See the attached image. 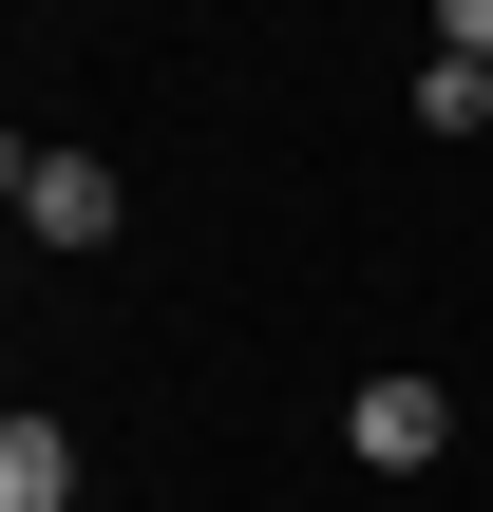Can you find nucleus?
<instances>
[{
  "mask_svg": "<svg viewBox=\"0 0 493 512\" xmlns=\"http://www.w3.org/2000/svg\"><path fill=\"white\" fill-rule=\"evenodd\" d=\"M342 456H361V475H437V456H456V399H437L418 361H380V380L342 399Z\"/></svg>",
  "mask_w": 493,
  "mask_h": 512,
  "instance_id": "nucleus-1",
  "label": "nucleus"
},
{
  "mask_svg": "<svg viewBox=\"0 0 493 512\" xmlns=\"http://www.w3.org/2000/svg\"><path fill=\"white\" fill-rule=\"evenodd\" d=\"M0 190H19V228H38V247H114V171H95V152H38V133H19V171H0Z\"/></svg>",
  "mask_w": 493,
  "mask_h": 512,
  "instance_id": "nucleus-2",
  "label": "nucleus"
},
{
  "mask_svg": "<svg viewBox=\"0 0 493 512\" xmlns=\"http://www.w3.org/2000/svg\"><path fill=\"white\" fill-rule=\"evenodd\" d=\"M0 512H76V437L57 418H0Z\"/></svg>",
  "mask_w": 493,
  "mask_h": 512,
  "instance_id": "nucleus-3",
  "label": "nucleus"
},
{
  "mask_svg": "<svg viewBox=\"0 0 493 512\" xmlns=\"http://www.w3.org/2000/svg\"><path fill=\"white\" fill-rule=\"evenodd\" d=\"M418 133H493V76L475 57H418Z\"/></svg>",
  "mask_w": 493,
  "mask_h": 512,
  "instance_id": "nucleus-4",
  "label": "nucleus"
}]
</instances>
